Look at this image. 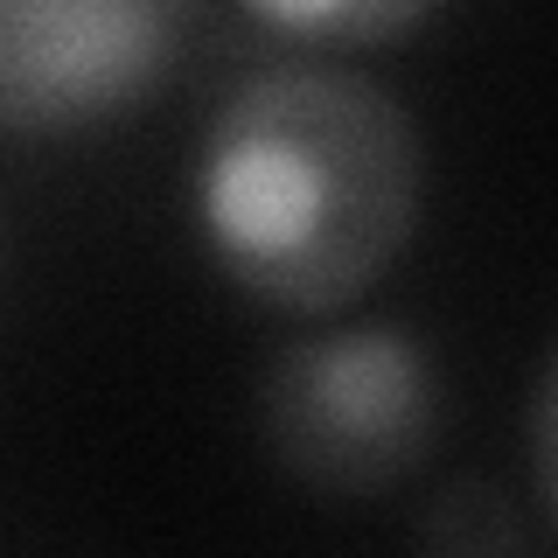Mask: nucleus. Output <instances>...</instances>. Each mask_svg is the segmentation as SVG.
<instances>
[{
  "instance_id": "1",
  "label": "nucleus",
  "mask_w": 558,
  "mask_h": 558,
  "mask_svg": "<svg viewBox=\"0 0 558 558\" xmlns=\"http://www.w3.org/2000/svg\"><path fill=\"white\" fill-rule=\"evenodd\" d=\"M426 154L405 98L349 63L238 77L196 147V231L272 314H342L412 244Z\"/></svg>"
},
{
  "instance_id": "2",
  "label": "nucleus",
  "mask_w": 558,
  "mask_h": 558,
  "mask_svg": "<svg viewBox=\"0 0 558 558\" xmlns=\"http://www.w3.org/2000/svg\"><path fill=\"white\" fill-rule=\"evenodd\" d=\"M447 384L412 322H336L279 342L258 371V440L272 468L328 502H371L426 468Z\"/></svg>"
},
{
  "instance_id": "3",
  "label": "nucleus",
  "mask_w": 558,
  "mask_h": 558,
  "mask_svg": "<svg viewBox=\"0 0 558 558\" xmlns=\"http://www.w3.org/2000/svg\"><path fill=\"white\" fill-rule=\"evenodd\" d=\"M182 14L154 0H0V133L119 119L174 70Z\"/></svg>"
},
{
  "instance_id": "4",
  "label": "nucleus",
  "mask_w": 558,
  "mask_h": 558,
  "mask_svg": "<svg viewBox=\"0 0 558 558\" xmlns=\"http://www.w3.org/2000/svg\"><path fill=\"white\" fill-rule=\"evenodd\" d=\"M523 551H531V537H523L510 496L482 475L447 482L418 517V558H523Z\"/></svg>"
},
{
  "instance_id": "5",
  "label": "nucleus",
  "mask_w": 558,
  "mask_h": 558,
  "mask_svg": "<svg viewBox=\"0 0 558 558\" xmlns=\"http://www.w3.org/2000/svg\"><path fill=\"white\" fill-rule=\"evenodd\" d=\"M426 0H258L252 22H266L279 35H293V43H398L405 28L426 22Z\"/></svg>"
},
{
  "instance_id": "6",
  "label": "nucleus",
  "mask_w": 558,
  "mask_h": 558,
  "mask_svg": "<svg viewBox=\"0 0 558 558\" xmlns=\"http://www.w3.org/2000/svg\"><path fill=\"white\" fill-rule=\"evenodd\" d=\"M531 488L537 510H551V363L537 371V398H531Z\"/></svg>"
}]
</instances>
